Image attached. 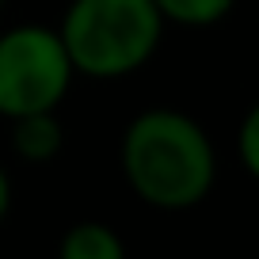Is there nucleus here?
<instances>
[{
	"label": "nucleus",
	"instance_id": "nucleus-1",
	"mask_svg": "<svg viewBox=\"0 0 259 259\" xmlns=\"http://www.w3.org/2000/svg\"><path fill=\"white\" fill-rule=\"evenodd\" d=\"M118 160L130 191L153 210H191L218 179L210 134L176 107H149L130 118Z\"/></svg>",
	"mask_w": 259,
	"mask_h": 259
},
{
	"label": "nucleus",
	"instance_id": "nucleus-2",
	"mask_svg": "<svg viewBox=\"0 0 259 259\" xmlns=\"http://www.w3.org/2000/svg\"><path fill=\"white\" fill-rule=\"evenodd\" d=\"M73 69L88 80H122L156 54L164 19L153 0H73L57 27Z\"/></svg>",
	"mask_w": 259,
	"mask_h": 259
},
{
	"label": "nucleus",
	"instance_id": "nucleus-3",
	"mask_svg": "<svg viewBox=\"0 0 259 259\" xmlns=\"http://www.w3.org/2000/svg\"><path fill=\"white\" fill-rule=\"evenodd\" d=\"M76 69L57 27L19 23L0 34V118L57 111Z\"/></svg>",
	"mask_w": 259,
	"mask_h": 259
},
{
	"label": "nucleus",
	"instance_id": "nucleus-4",
	"mask_svg": "<svg viewBox=\"0 0 259 259\" xmlns=\"http://www.w3.org/2000/svg\"><path fill=\"white\" fill-rule=\"evenodd\" d=\"M65 149V130L54 111L12 118V153L27 164H50Z\"/></svg>",
	"mask_w": 259,
	"mask_h": 259
},
{
	"label": "nucleus",
	"instance_id": "nucleus-5",
	"mask_svg": "<svg viewBox=\"0 0 259 259\" xmlns=\"http://www.w3.org/2000/svg\"><path fill=\"white\" fill-rule=\"evenodd\" d=\"M57 259H126V244L103 221H76L65 229Z\"/></svg>",
	"mask_w": 259,
	"mask_h": 259
},
{
	"label": "nucleus",
	"instance_id": "nucleus-6",
	"mask_svg": "<svg viewBox=\"0 0 259 259\" xmlns=\"http://www.w3.org/2000/svg\"><path fill=\"white\" fill-rule=\"evenodd\" d=\"M164 23L176 27H213L233 12L236 0H153Z\"/></svg>",
	"mask_w": 259,
	"mask_h": 259
},
{
	"label": "nucleus",
	"instance_id": "nucleus-7",
	"mask_svg": "<svg viewBox=\"0 0 259 259\" xmlns=\"http://www.w3.org/2000/svg\"><path fill=\"white\" fill-rule=\"evenodd\" d=\"M236 153H240V164L248 168V176L259 179V103L244 114L240 134H236Z\"/></svg>",
	"mask_w": 259,
	"mask_h": 259
},
{
	"label": "nucleus",
	"instance_id": "nucleus-8",
	"mask_svg": "<svg viewBox=\"0 0 259 259\" xmlns=\"http://www.w3.org/2000/svg\"><path fill=\"white\" fill-rule=\"evenodd\" d=\"M8 210H12V179L4 171V164H0V221L8 218Z\"/></svg>",
	"mask_w": 259,
	"mask_h": 259
},
{
	"label": "nucleus",
	"instance_id": "nucleus-9",
	"mask_svg": "<svg viewBox=\"0 0 259 259\" xmlns=\"http://www.w3.org/2000/svg\"><path fill=\"white\" fill-rule=\"evenodd\" d=\"M0 4H4V0H0Z\"/></svg>",
	"mask_w": 259,
	"mask_h": 259
}]
</instances>
